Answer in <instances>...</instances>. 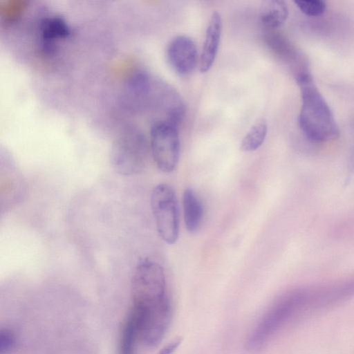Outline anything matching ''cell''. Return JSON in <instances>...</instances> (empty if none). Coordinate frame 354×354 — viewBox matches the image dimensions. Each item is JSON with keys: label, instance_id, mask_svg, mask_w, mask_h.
<instances>
[{"label": "cell", "instance_id": "4", "mask_svg": "<svg viewBox=\"0 0 354 354\" xmlns=\"http://www.w3.org/2000/svg\"><path fill=\"white\" fill-rule=\"evenodd\" d=\"M151 207L159 236L167 244L175 243L179 234V211L176 194L170 185L161 183L153 188Z\"/></svg>", "mask_w": 354, "mask_h": 354}, {"label": "cell", "instance_id": "8", "mask_svg": "<svg viewBox=\"0 0 354 354\" xmlns=\"http://www.w3.org/2000/svg\"><path fill=\"white\" fill-rule=\"evenodd\" d=\"M70 28L61 17L52 16L44 19L39 26V39L41 49L46 53H51L57 41L68 37Z\"/></svg>", "mask_w": 354, "mask_h": 354}, {"label": "cell", "instance_id": "6", "mask_svg": "<svg viewBox=\"0 0 354 354\" xmlns=\"http://www.w3.org/2000/svg\"><path fill=\"white\" fill-rule=\"evenodd\" d=\"M167 58L172 69L183 76L191 74L199 62L196 44L186 35L172 39L167 48Z\"/></svg>", "mask_w": 354, "mask_h": 354}, {"label": "cell", "instance_id": "3", "mask_svg": "<svg viewBox=\"0 0 354 354\" xmlns=\"http://www.w3.org/2000/svg\"><path fill=\"white\" fill-rule=\"evenodd\" d=\"M295 78L301 93L298 121L303 133L315 142H329L338 138L339 130L334 115L309 70L298 73Z\"/></svg>", "mask_w": 354, "mask_h": 354}, {"label": "cell", "instance_id": "12", "mask_svg": "<svg viewBox=\"0 0 354 354\" xmlns=\"http://www.w3.org/2000/svg\"><path fill=\"white\" fill-rule=\"evenodd\" d=\"M268 132V125L265 119L259 118L243 138L240 149L244 152L254 151L264 142Z\"/></svg>", "mask_w": 354, "mask_h": 354}, {"label": "cell", "instance_id": "9", "mask_svg": "<svg viewBox=\"0 0 354 354\" xmlns=\"http://www.w3.org/2000/svg\"><path fill=\"white\" fill-rule=\"evenodd\" d=\"M183 207L187 230L191 233L196 232L203 219V208L200 199L191 188L183 192Z\"/></svg>", "mask_w": 354, "mask_h": 354}, {"label": "cell", "instance_id": "2", "mask_svg": "<svg viewBox=\"0 0 354 354\" xmlns=\"http://www.w3.org/2000/svg\"><path fill=\"white\" fill-rule=\"evenodd\" d=\"M131 299L130 310L143 331L158 334L168 330L172 306L162 266L149 260L136 266L131 281Z\"/></svg>", "mask_w": 354, "mask_h": 354}, {"label": "cell", "instance_id": "13", "mask_svg": "<svg viewBox=\"0 0 354 354\" xmlns=\"http://www.w3.org/2000/svg\"><path fill=\"white\" fill-rule=\"evenodd\" d=\"M294 3L304 14L310 17L322 15L326 8V3L323 0H297Z\"/></svg>", "mask_w": 354, "mask_h": 354}, {"label": "cell", "instance_id": "7", "mask_svg": "<svg viewBox=\"0 0 354 354\" xmlns=\"http://www.w3.org/2000/svg\"><path fill=\"white\" fill-rule=\"evenodd\" d=\"M222 29L221 15L219 12L214 11L209 20L199 58V69L201 73L209 71L216 59L221 42Z\"/></svg>", "mask_w": 354, "mask_h": 354}, {"label": "cell", "instance_id": "11", "mask_svg": "<svg viewBox=\"0 0 354 354\" xmlns=\"http://www.w3.org/2000/svg\"><path fill=\"white\" fill-rule=\"evenodd\" d=\"M138 342L139 336L136 325L127 315L120 332L118 354H135Z\"/></svg>", "mask_w": 354, "mask_h": 354}, {"label": "cell", "instance_id": "15", "mask_svg": "<svg viewBox=\"0 0 354 354\" xmlns=\"http://www.w3.org/2000/svg\"><path fill=\"white\" fill-rule=\"evenodd\" d=\"M181 339H176L165 345L157 354H174L180 344Z\"/></svg>", "mask_w": 354, "mask_h": 354}, {"label": "cell", "instance_id": "1", "mask_svg": "<svg viewBox=\"0 0 354 354\" xmlns=\"http://www.w3.org/2000/svg\"><path fill=\"white\" fill-rule=\"evenodd\" d=\"M354 295V278L292 288L263 313L245 342L248 352L265 348L279 333L304 316L335 306Z\"/></svg>", "mask_w": 354, "mask_h": 354}, {"label": "cell", "instance_id": "5", "mask_svg": "<svg viewBox=\"0 0 354 354\" xmlns=\"http://www.w3.org/2000/svg\"><path fill=\"white\" fill-rule=\"evenodd\" d=\"M150 138L152 156L158 169L165 173L173 171L180 156L178 129L157 121L151 127Z\"/></svg>", "mask_w": 354, "mask_h": 354}, {"label": "cell", "instance_id": "10", "mask_svg": "<svg viewBox=\"0 0 354 354\" xmlns=\"http://www.w3.org/2000/svg\"><path fill=\"white\" fill-rule=\"evenodd\" d=\"M288 16V8L285 1L271 0L264 2L260 11L261 22L268 28L281 27Z\"/></svg>", "mask_w": 354, "mask_h": 354}, {"label": "cell", "instance_id": "14", "mask_svg": "<svg viewBox=\"0 0 354 354\" xmlns=\"http://www.w3.org/2000/svg\"><path fill=\"white\" fill-rule=\"evenodd\" d=\"M15 345L13 333L8 328H1L0 331V354H10Z\"/></svg>", "mask_w": 354, "mask_h": 354}]
</instances>
